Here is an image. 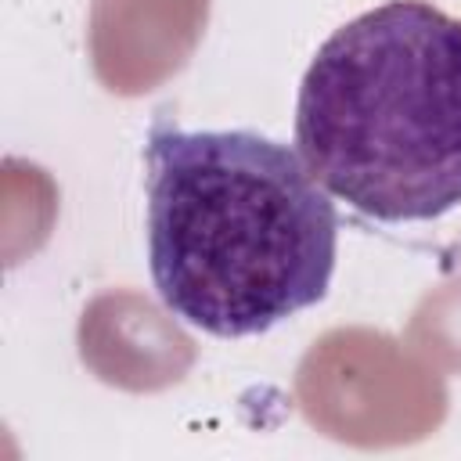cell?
Instances as JSON below:
<instances>
[{
    "label": "cell",
    "mask_w": 461,
    "mask_h": 461,
    "mask_svg": "<svg viewBox=\"0 0 461 461\" xmlns=\"http://www.w3.org/2000/svg\"><path fill=\"white\" fill-rule=\"evenodd\" d=\"M295 151L310 176L382 223L461 205V18L385 0L339 25L303 72Z\"/></svg>",
    "instance_id": "cell-2"
},
{
    "label": "cell",
    "mask_w": 461,
    "mask_h": 461,
    "mask_svg": "<svg viewBox=\"0 0 461 461\" xmlns=\"http://www.w3.org/2000/svg\"><path fill=\"white\" fill-rule=\"evenodd\" d=\"M144 162L148 270L176 321L245 339L328 295L339 212L295 148L256 130H184L158 115Z\"/></svg>",
    "instance_id": "cell-1"
}]
</instances>
